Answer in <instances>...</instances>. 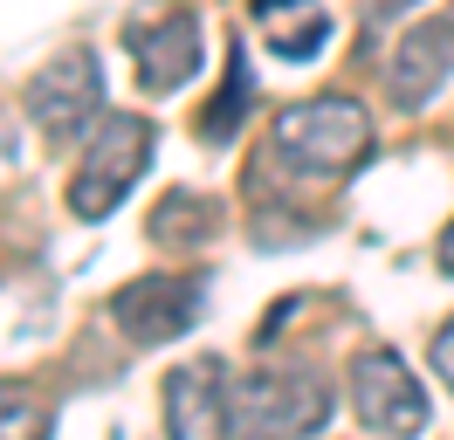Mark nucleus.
<instances>
[{"mask_svg":"<svg viewBox=\"0 0 454 440\" xmlns=\"http://www.w3.org/2000/svg\"><path fill=\"white\" fill-rule=\"evenodd\" d=\"M276 152L296 165L303 179H351L372 159V117L351 97H303V104L276 110Z\"/></svg>","mask_w":454,"mask_h":440,"instance_id":"nucleus-1","label":"nucleus"},{"mask_svg":"<svg viewBox=\"0 0 454 440\" xmlns=\"http://www.w3.org/2000/svg\"><path fill=\"white\" fill-rule=\"evenodd\" d=\"M331 420V385L303 365H255L234 385V434L241 440H310Z\"/></svg>","mask_w":454,"mask_h":440,"instance_id":"nucleus-2","label":"nucleus"},{"mask_svg":"<svg viewBox=\"0 0 454 440\" xmlns=\"http://www.w3.org/2000/svg\"><path fill=\"white\" fill-rule=\"evenodd\" d=\"M145 165H152V117H131V110L104 117L97 138H90V152H83V165H76V179H69V214L76 220L117 214V200L138 186Z\"/></svg>","mask_w":454,"mask_h":440,"instance_id":"nucleus-3","label":"nucleus"},{"mask_svg":"<svg viewBox=\"0 0 454 440\" xmlns=\"http://www.w3.org/2000/svg\"><path fill=\"white\" fill-rule=\"evenodd\" d=\"M351 412L365 420L372 434L413 440L427 427V392H420V379L406 372V358H399V351L365 344V351L351 358Z\"/></svg>","mask_w":454,"mask_h":440,"instance_id":"nucleus-4","label":"nucleus"},{"mask_svg":"<svg viewBox=\"0 0 454 440\" xmlns=\"http://www.w3.org/2000/svg\"><path fill=\"white\" fill-rule=\"evenodd\" d=\"M28 117H35V131L42 138H83L97 117H104V69H97V55L90 49H69V55H56L49 69H35V82H28Z\"/></svg>","mask_w":454,"mask_h":440,"instance_id":"nucleus-5","label":"nucleus"},{"mask_svg":"<svg viewBox=\"0 0 454 440\" xmlns=\"http://www.w3.org/2000/svg\"><path fill=\"white\" fill-rule=\"evenodd\" d=\"M193 317H200V282L193 275H138V282H124L111 296V324L124 330L138 351L166 344L179 330H193Z\"/></svg>","mask_w":454,"mask_h":440,"instance_id":"nucleus-6","label":"nucleus"},{"mask_svg":"<svg viewBox=\"0 0 454 440\" xmlns=\"http://www.w3.org/2000/svg\"><path fill=\"white\" fill-rule=\"evenodd\" d=\"M166 434L172 440H227L234 434V392L221 358H186L166 379Z\"/></svg>","mask_w":454,"mask_h":440,"instance_id":"nucleus-7","label":"nucleus"},{"mask_svg":"<svg viewBox=\"0 0 454 440\" xmlns=\"http://www.w3.org/2000/svg\"><path fill=\"white\" fill-rule=\"evenodd\" d=\"M448 76H454V21L427 14V21H413V28L393 42V62H386V97H393L399 110H420Z\"/></svg>","mask_w":454,"mask_h":440,"instance_id":"nucleus-8","label":"nucleus"},{"mask_svg":"<svg viewBox=\"0 0 454 440\" xmlns=\"http://www.w3.org/2000/svg\"><path fill=\"white\" fill-rule=\"evenodd\" d=\"M124 49L138 62L145 90H179L200 69V21L193 14H152V21H124Z\"/></svg>","mask_w":454,"mask_h":440,"instance_id":"nucleus-9","label":"nucleus"},{"mask_svg":"<svg viewBox=\"0 0 454 440\" xmlns=\"http://www.w3.org/2000/svg\"><path fill=\"white\" fill-rule=\"evenodd\" d=\"M255 21L269 28V42H276V55H283V62L317 55V49H324V35H331V14H324V7H310V0H296V7H269V0H262Z\"/></svg>","mask_w":454,"mask_h":440,"instance_id":"nucleus-10","label":"nucleus"},{"mask_svg":"<svg viewBox=\"0 0 454 440\" xmlns=\"http://www.w3.org/2000/svg\"><path fill=\"white\" fill-rule=\"evenodd\" d=\"M248 97H255V76H248V62H241V55L227 49V90L207 104L200 138H214V145H221V138H234V131H241V110H248Z\"/></svg>","mask_w":454,"mask_h":440,"instance_id":"nucleus-11","label":"nucleus"},{"mask_svg":"<svg viewBox=\"0 0 454 440\" xmlns=\"http://www.w3.org/2000/svg\"><path fill=\"white\" fill-rule=\"evenodd\" d=\"M49 427H56V412L42 392L0 379V440H49Z\"/></svg>","mask_w":454,"mask_h":440,"instance_id":"nucleus-12","label":"nucleus"},{"mask_svg":"<svg viewBox=\"0 0 454 440\" xmlns=\"http://www.w3.org/2000/svg\"><path fill=\"white\" fill-rule=\"evenodd\" d=\"M434 372H441V379H448V392H454V317L434 330Z\"/></svg>","mask_w":454,"mask_h":440,"instance_id":"nucleus-13","label":"nucleus"},{"mask_svg":"<svg viewBox=\"0 0 454 440\" xmlns=\"http://www.w3.org/2000/svg\"><path fill=\"white\" fill-rule=\"evenodd\" d=\"M441 269L454 275V220H448V234H441Z\"/></svg>","mask_w":454,"mask_h":440,"instance_id":"nucleus-14","label":"nucleus"},{"mask_svg":"<svg viewBox=\"0 0 454 440\" xmlns=\"http://www.w3.org/2000/svg\"><path fill=\"white\" fill-rule=\"evenodd\" d=\"M14 159V131H7V124H0V165Z\"/></svg>","mask_w":454,"mask_h":440,"instance_id":"nucleus-15","label":"nucleus"}]
</instances>
